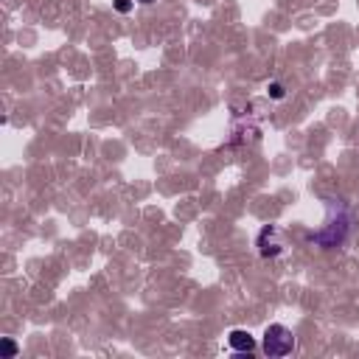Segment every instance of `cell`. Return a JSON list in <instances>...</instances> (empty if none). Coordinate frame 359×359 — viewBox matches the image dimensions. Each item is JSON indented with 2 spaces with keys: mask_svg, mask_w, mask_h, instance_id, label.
Returning a JSON list of instances; mask_svg holds the SVG:
<instances>
[{
  "mask_svg": "<svg viewBox=\"0 0 359 359\" xmlns=\"http://www.w3.org/2000/svg\"><path fill=\"white\" fill-rule=\"evenodd\" d=\"M258 253L264 258H275L284 253V242H281V233L278 227H264L258 236Z\"/></svg>",
  "mask_w": 359,
  "mask_h": 359,
  "instance_id": "obj_2",
  "label": "cell"
},
{
  "mask_svg": "<svg viewBox=\"0 0 359 359\" xmlns=\"http://www.w3.org/2000/svg\"><path fill=\"white\" fill-rule=\"evenodd\" d=\"M140 3H155V0H140Z\"/></svg>",
  "mask_w": 359,
  "mask_h": 359,
  "instance_id": "obj_7",
  "label": "cell"
},
{
  "mask_svg": "<svg viewBox=\"0 0 359 359\" xmlns=\"http://www.w3.org/2000/svg\"><path fill=\"white\" fill-rule=\"evenodd\" d=\"M267 93H269V99H275V101L286 99V90H284L281 82H273V84H269V87H267Z\"/></svg>",
  "mask_w": 359,
  "mask_h": 359,
  "instance_id": "obj_5",
  "label": "cell"
},
{
  "mask_svg": "<svg viewBox=\"0 0 359 359\" xmlns=\"http://www.w3.org/2000/svg\"><path fill=\"white\" fill-rule=\"evenodd\" d=\"M227 345L238 354H253L256 351V337L250 332H245V328H233V332L227 334Z\"/></svg>",
  "mask_w": 359,
  "mask_h": 359,
  "instance_id": "obj_3",
  "label": "cell"
},
{
  "mask_svg": "<svg viewBox=\"0 0 359 359\" xmlns=\"http://www.w3.org/2000/svg\"><path fill=\"white\" fill-rule=\"evenodd\" d=\"M264 354L267 356H289L295 351V337L286 325L275 323V325H267L264 332Z\"/></svg>",
  "mask_w": 359,
  "mask_h": 359,
  "instance_id": "obj_1",
  "label": "cell"
},
{
  "mask_svg": "<svg viewBox=\"0 0 359 359\" xmlns=\"http://www.w3.org/2000/svg\"><path fill=\"white\" fill-rule=\"evenodd\" d=\"M17 351H20V348H17L14 340H9V337H6V340H0V356H3V359H14Z\"/></svg>",
  "mask_w": 359,
  "mask_h": 359,
  "instance_id": "obj_4",
  "label": "cell"
},
{
  "mask_svg": "<svg viewBox=\"0 0 359 359\" xmlns=\"http://www.w3.org/2000/svg\"><path fill=\"white\" fill-rule=\"evenodd\" d=\"M115 9L121 12V14H127V12H132V0H115Z\"/></svg>",
  "mask_w": 359,
  "mask_h": 359,
  "instance_id": "obj_6",
  "label": "cell"
}]
</instances>
